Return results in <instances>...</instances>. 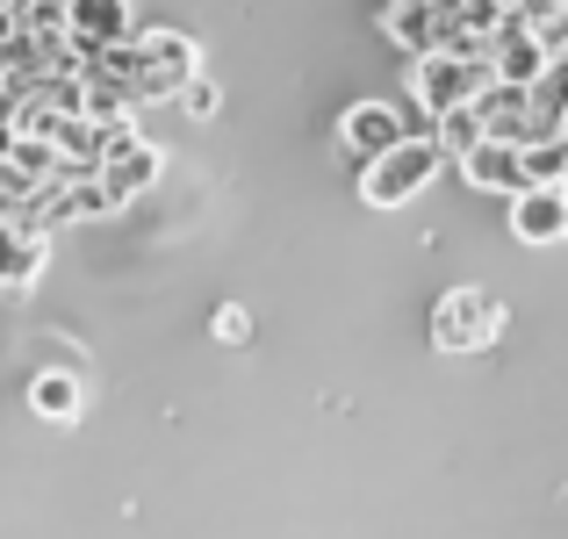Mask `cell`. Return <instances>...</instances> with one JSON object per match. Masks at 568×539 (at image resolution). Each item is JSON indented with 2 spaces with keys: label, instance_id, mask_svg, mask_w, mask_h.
<instances>
[{
  "label": "cell",
  "instance_id": "3",
  "mask_svg": "<svg viewBox=\"0 0 568 539\" xmlns=\"http://www.w3.org/2000/svg\"><path fill=\"white\" fill-rule=\"evenodd\" d=\"M439 173H446V152H439V144H432V138H403L388 159L361 166V194L375 209H403V202H417V194H425Z\"/></svg>",
  "mask_w": 568,
  "mask_h": 539
},
{
  "label": "cell",
  "instance_id": "14",
  "mask_svg": "<svg viewBox=\"0 0 568 539\" xmlns=\"http://www.w3.org/2000/svg\"><path fill=\"white\" fill-rule=\"evenodd\" d=\"M181 109L194 115V123H209V115H223V87L216 80H187L181 87Z\"/></svg>",
  "mask_w": 568,
  "mask_h": 539
},
{
  "label": "cell",
  "instance_id": "4",
  "mask_svg": "<svg viewBox=\"0 0 568 539\" xmlns=\"http://www.w3.org/2000/svg\"><path fill=\"white\" fill-rule=\"evenodd\" d=\"M166 173V159H159V144H144V130L138 123H123V130H109V159L94 166L101 180V194H109V209H123V202H138L152 180Z\"/></svg>",
  "mask_w": 568,
  "mask_h": 539
},
{
  "label": "cell",
  "instance_id": "16",
  "mask_svg": "<svg viewBox=\"0 0 568 539\" xmlns=\"http://www.w3.org/2000/svg\"><path fill=\"white\" fill-rule=\"evenodd\" d=\"M555 138H561V144H568V109H561V123H555Z\"/></svg>",
  "mask_w": 568,
  "mask_h": 539
},
{
  "label": "cell",
  "instance_id": "1",
  "mask_svg": "<svg viewBox=\"0 0 568 539\" xmlns=\"http://www.w3.org/2000/svg\"><path fill=\"white\" fill-rule=\"evenodd\" d=\"M504 338V303L489 288H446L432 303V346L439 353H489Z\"/></svg>",
  "mask_w": 568,
  "mask_h": 539
},
{
  "label": "cell",
  "instance_id": "17",
  "mask_svg": "<svg viewBox=\"0 0 568 539\" xmlns=\"http://www.w3.org/2000/svg\"><path fill=\"white\" fill-rule=\"evenodd\" d=\"M561 216H568V187H561Z\"/></svg>",
  "mask_w": 568,
  "mask_h": 539
},
{
  "label": "cell",
  "instance_id": "8",
  "mask_svg": "<svg viewBox=\"0 0 568 539\" xmlns=\"http://www.w3.org/2000/svg\"><path fill=\"white\" fill-rule=\"evenodd\" d=\"M483 65H489V87H518V94H526V87H532V80L547 72V51H540V43L526 37V22H518V8L504 14V22H497V37L483 43Z\"/></svg>",
  "mask_w": 568,
  "mask_h": 539
},
{
  "label": "cell",
  "instance_id": "6",
  "mask_svg": "<svg viewBox=\"0 0 568 539\" xmlns=\"http://www.w3.org/2000/svg\"><path fill=\"white\" fill-rule=\"evenodd\" d=\"M403 138H410V123H403V109H388V101H353V109L338 115V144H346V159H361V166L388 159Z\"/></svg>",
  "mask_w": 568,
  "mask_h": 539
},
{
  "label": "cell",
  "instance_id": "9",
  "mask_svg": "<svg viewBox=\"0 0 568 539\" xmlns=\"http://www.w3.org/2000/svg\"><path fill=\"white\" fill-rule=\"evenodd\" d=\"M504 223H511V237H518L526 252H547V245H561V237H568L561 187H555V194H547V187H518V194H511V216H504Z\"/></svg>",
  "mask_w": 568,
  "mask_h": 539
},
{
  "label": "cell",
  "instance_id": "11",
  "mask_svg": "<svg viewBox=\"0 0 568 539\" xmlns=\"http://www.w3.org/2000/svg\"><path fill=\"white\" fill-rule=\"evenodd\" d=\"M80 403H87V388H80L72 367H43L37 382H29V410H37L43 425H80Z\"/></svg>",
  "mask_w": 568,
  "mask_h": 539
},
{
  "label": "cell",
  "instance_id": "10",
  "mask_svg": "<svg viewBox=\"0 0 568 539\" xmlns=\"http://www.w3.org/2000/svg\"><path fill=\"white\" fill-rule=\"evenodd\" d=\"M51 266V237L37 223H0V288H37Z\"/></svg>",
  "mask_w": 568,
  "mask_h": 539
},
{
  "label": "cell",
  "instance_id": "7",
  "mask_svg": "<svg viewBox=\"0 0 568 539\" xmlns=\"http://www.w3.org/2000/svg\"><path fill=\"white\" fill-rule=\"evenodd\" d=\"M382 37L396 51H410V65L432 51H454V22H446L439 0H396V8H382Z\"/></svg>",
  "mask_w": 568,
  "mask_h": 539
},
{
  "label": "cell",
  "instance_id": "13",
  "mask_svg": "<svg viewBox=\"0 0 568 539\" xmlns=\"http://www.w3.org/2000/svg\"><path fill=\"white\" fill-rule=\"evenodd\" d=\"M518 187H568V144L561 138H532L518 144Z\"/></svg>",
  "mask_w": 568,
  "mask_h": 539
},
{
  "label": "cell",
  "instance_id": "15",
  "mask_svg": "<svg viewBox=\"0 0 568 539\" xmlns=\"http://www.w3.org/2000/svg\"><path fill=\"white\" fill-rule=\"evenodd\" d=\"M209 338H216V346H245V338H252V317L237 303H223L216 317H209Z\"/></svg>",
  "mask_w": 568,
  "mask_h": 539
},
{
  "label": "cell",
  "instance_id": "5",
  "mask_svg": "<svg viewBox=\"0 0 568 539\" xmlns=\"http://www.w3.org/2000/svg\"><path fill=\"white\" fill-rule=\"evenodd\" d=\"M138 8L130 0H65V43H72V58H101V51H115V43H130L138 37Z\"/></svg>",
  "mask_w": 568,
  "mask_h": 539
},
{
  "label": "cell",
  "instance_id": "12",
  "mask_svg": "<svg viewBox=\"0 0 568 539\" xmlns=\"http://www.w3.org/2000/svg\"><path fill=\"white\" fill-rule=\"evenodd\" d=\"M460 180H468L475 194H518V144H475L468 159H454Z\"/></svg>",
  "mask_w": 568,
  "mask_h": 539
},
{
  "label": "cell",
  "instance_id": "2",
  "mask_svg": "<svg viewBox=\"0 0 568 539\" xmlns=\"http://www.w3.org/2000/svg\"><path fill=\"white\" fill-rule=\"evenodd\" d=\"M483 87H489V65H483V58L432 51V58H417V65H410V101L425 109V123H439V115H454V109H475V101H483Z\"/></svg>",
  "mask_w": 568,
  "mask_h": 539
}]
</instances>
